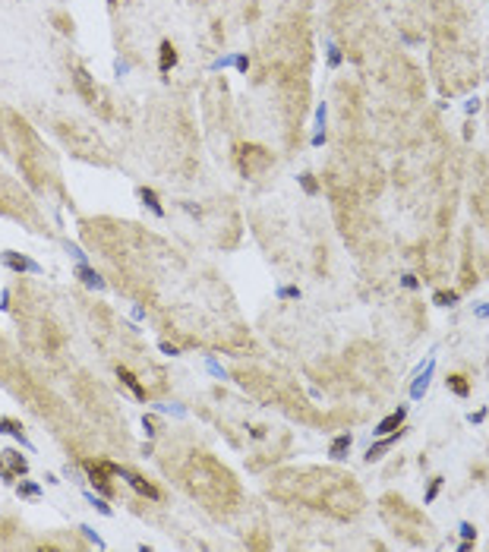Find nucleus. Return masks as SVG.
<instances>
[{
	"instance_id": "obj_1",
	"label": "nucleus",
	"mask_w": 489,
	"mask_h": 552,
	"mask_svg": "<svg viewBox=\"0 0 489 552\" xmlns=\"http://www.w3.org/2000/svg\"><path fill=\"white\" fill-rule=\"evenodd\" d=\"M117 464H104V461H85V470H88V480L95 483L104 495H114V489H110V480L107 476L114 473Z\"/></svg>"
},
{
	"instance_id": "obj_2",
	"label": "nucleus",
	"mask_w": 489,
	"mask_h": 552,
	"mask_svg": "<svg viewBox=\"0 0 489 552\" xmlns=\"http://www.w3.org/2000/svg\"><path fill=\"white\" fill-rule=\"evenodd\" d=\"M114 473H120V476H123V480H126L129 486H133L136 492H142V495H145V499H155V502L161 499L158 486H152V483L145 480V476H139V473H133V470H126V467H114Z\"/></svg>"
},
{
	"instance_id": "obj_3",
	"label": "nucleus",
	"mask_w": 489,
	"mask_h": 552,
	"mask_svg": "<svg viewBox=\"0 0 489 552\" xmlns=\"http://www.w3.org/2000/svg\"><path fill=\"white\" fill-rule=\"evenodd\" d=\"M117 379H120V382L126 385V388H129V392H133V395L139 398V401H145V388H142V385H139V379H136L133 373H129V370H126V366H117Z\"/></svg>"
},
{
	"instance_id": "obj_4",
	"label": "nucleus",
	"mask_w": 489,
	"mask_h": 552,
	"mask_svg": "<svg viewBox=\"0 0 489 552\" xmlns=\"http://www.w3.org/2000/svg\"><path fill=\"white\" fill-rule=\"evenodd\" d=\"M174 63H177V48H174L171 41H161V57H158L161 73H171V70H174Z\"/></svg>"
},
{
	"instance_id": "obj_5",
	"label": "nucleus",
	"mask_w": 489,
	"mask_h": 552,
	"mask_svg": "<svg viewBox=\"0 0 489 552\" xmlns=\"http://www.w3.org/2000/svg\"><path fill=\"white\" fill-rule=\"evenodd\" d=\"M404 413H407V410H404V407H398V410H394L391 417H385V420L379 423V426H375V432H379V435H385V432H394V429H401V423H404Z\"/></svg>"
},
{
	"instance_id": "obj_6",
	"label": "nucleus",
	"mask_w": 489,
	"mask_h": 552,
	"mask_svg": "<svg viewBox=\"0 0 489 552\" xmlns=\"http://www.w3.org/2000/svg\"><path fill=\"white\" fill-rule=\"evenodd\" d=\"M4 262H7L10 268H16V271H38V265H35L32 259H26V256H16V252H7Z\"/></svg>"
},
{
	"instance_id": "obj_7",
	"label": "nucleus",
	"mask_w": 489,
	"mask_h": 552,
	"mask_svg": "<svg viewBox=\"0 0 489 552\" xmlns=\"http://www.w3.org/2000/svg\"><path fill=\"white\" fill-rule=\"evenodd\" d=\"M445 382H448V388L455 392L458 398H467V395H470V382H467V376H461V373H451Z\"/></svg>"
},
{
	"instance_id": "obj_8",
	"label": "nucleus",
	"mask_w": 489,
	"mask_h": 552,
	"mask_svg": "<svg viewBox=\"0 0 489 552\" xmlns=\"http://www.w3.org/2000/svg\"><path fill=\"white\" fill-rule=\"evenodd\" d=\"M139 199H142V202H145V205H148V209H152L155 215H164V209H161V202H158V196H155V190H148V187H142V190H139Z\"/></svg>"
},
{
	"instance_id": "obj_9",
	"label": "nucleus",
	"mask_w": 489,
	"mask_h": 552,
	"mask_svg": "<svg viewBox=\"0 0 489 552\" xmlns=\"http://www.w3.org/2000/svg\"><path fill=\"white\" fill-rule=\"evenodd\" d=\"M4 454H7V461H10L13 473H29V461H26L19 451H4Z\"/></svg>"
},
{
	"instance_id": "obj_10",
	"label": "nucleus",
	"mask_w": 489,
	"mask_h": 552,
	"mask_svg": "<svg viewBox=\"0 0 489 552\" xmlns=\"http://www.w3.org/2000/svg\"><path fill=\"white\" fill-rule=\"evenodd\" d=\"M76 85H79V91L88 98V101H95V88H92V82H88V73L85 70H76Z\"/></svg>"
},
{
	"instance_id": "obj_11",
	"label": "nucleus",
	"mask_w": 489,
	"mask_h": 552,
	"mask_svg": "<svg viewBox=\"0 0 489 552\" xmlns=\"http://www.w3.org/2000/svg\"><path fill=\"white\" fill-rule=\"evenodd\" d=\"M347 448H350V435L344 432V435H338V439L331 442V448H328V454H331V457H344V451H347Z\"/></svg>"
},
{
	"instance_id": "obj_12",
	"label": "nucleus",
	"mask_w": 489,
	"mask_h": 552,
	"mask_svg": "<svg viewBox=\"0 0 489 552\" xmlns=\"http://www.w3.org/2000/svg\"><path fill=\"white\" fill-rule=\"evenodd\" d=\"M79 278H82V281H85L88 287H104V281H101V278H98V274L92 271L88 265H79Z\"/></svg>"
},
{
	"instance_id": "obj_13",
	"label": "nucleus",
	"mask_w": 489,
	"mask_h": 552,
	"mask_svg": "<svg viewBox=\"0 0 489 552\" xmlns=\"http://www.w3.org/2000/svg\"><path fill=\"white\" fill-rule=\"evenodd\" d=\"M0 432H10V435H16V439L23 442V426H19L16 420H0Z\"/></svg>"
},
{
	"instance_id": "obj_14",
	"label": "nucleus",
	"mask_w": 489,
	"mask_h": 552,
	"mask_svg": "<svg viewBox=\"0 0 489 552\" xmlns=\"http://www.w3.org/2000/svg\"><path fill=\"white\" fill-rule=\"evenodd\" d=\"M455 300H458V293H455V290H448V293H445V290H439V293H436V303H442V306L455 303Z\"/></svg>"
},
{
	"instance_id": "obj_15",
	"label": "nucleus",
	"mask_w": 489,
	"mask_h": 552,
	"mask_svg": "<svg viewBox=\"0 0 489 552\" xmlns=\"http://www.w3.org/2000/svg\"><path fill=\"white\" fill-rule=\"evenodd\" d=\"M88 502H92V505H95V508H98L101 514H110V505H107L104 499H95V495H88Z\"/></svg>"
},
{
	"instance_id": "obj_16",
	"label": "nucleus",
	"mask_w": 489,
	"mask_h": 552,
	"mask_svg": "<svg viewBox=\"0 0 489 552\" xmlns=\"http://www.w3.org/2000/svg\"><path fill=\"white\" fill-rule=\"evenodd\" d=\"M41 489L35 486V483H19V495H38Z\"/></svg>"
},
{
	"instance_id": "obj_17",
	"label": "nucleus",
	"mask_w": 489,
	"mask_h": 552,
	"mask_svg": "<svg viewBox=\"0 0 489 552\" xmlns=\"http://www.w3.org/2000/svg\"><path fill=\"white\" fill-rule=\"evenodd\" d=\"M439 486H442V480L436 476V480H432V486H429V492H426V502H432L436 499V492H439Z\"/></svg>"
},
{
	"instance_id": "obj_18",
	"label": "nucleus",
	"mask_w": 489,
	"mask_h": 552,
	"mask_svg": "<svg viewBox=\"0 0 489 552\" xmlns=\"http://www.w3.org/2000/svg\"><path fill=\"white\" fill-rule=\"evenodd\" d=\"M300 180H303V187H306L309 193H316V180H313L309 174H303V177H300Z\"/></svg>"
},
{
	"instance_id": "obj_19",
	"label": "nucleus",
	"mask_w": 489,
	"mask_h": 552,
	"mask_svg": "<svg viewBox=\"0 0 489 552\" xmlns=\"http://www.w3.org/2000/svg\"><path fill=\"white\" fill-rule=\"evenodd\" d=\"M461 533H464V540H474V537H477V530L470 527V524H464V527H461Z\"/></svg>"
},
{
	"instance_id": "obj_20",
	"label": "nucleus",
	"mask_w": 489,
	"mask_h": 552,
	"mask_svg": "<svg viewBox=\"0 0 489 552\" xmlns=\"http://www.w3.org/2000/svg\"><path fill=\"white\" fill-rule=\"evenodd\" d=\"M0 476H4L7 483H13V470H7V467H4V461H0Z\"/></svg>"
}]
</instances>
